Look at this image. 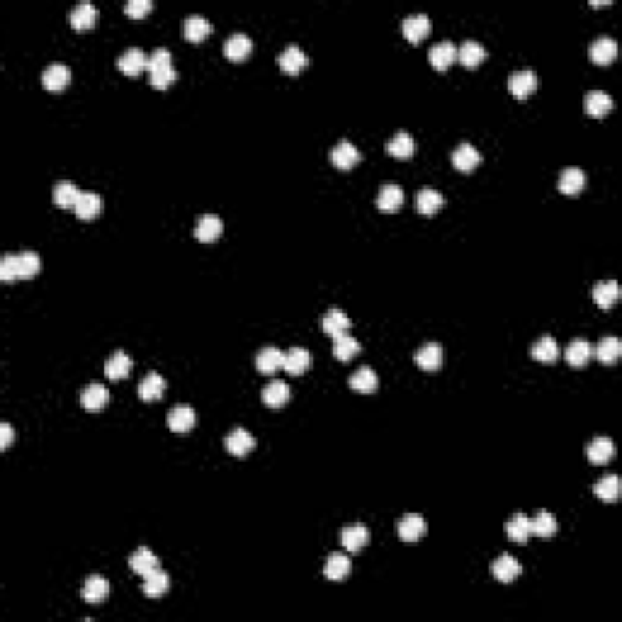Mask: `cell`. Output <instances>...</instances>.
I'll return each instance as SVG.
<instances>
[{"mask_svg":"<svg viewBox=\"0 0 622 622\" xmlns=\"http://www.w3.org/2000/svg\"><path fill=\"white\" fill-rule=\"evenodd\" d=\"M129 566H131V571H134V574L146 576V574H151L153 569H158V557L148 547H141V549H136V552L131 554Z\"/></svg>","mask_w":622,"mask_h":622,"instance_id":"8d00e7d4","label":"cell"},{"mask_svg":"<svg viewBox=\"0 0 622 622\" xmlns=\"http://www.w3.org/2000/svg\"><path fill=\"white\" fill-rule=\"evenodd\" d=\"M357 353H360V343H357L353 335L345 333V335H338V338H333V355H335V360L348 362V360H353Z\"/></svg>","mask_w":622,"mask_h":622,"instance_id":"c3c4849f","label":"cell"},{"mask_svg":"<svg viewBox=\"0 0 622 622\" xmlns=\"http://www.w3.org/2000/svg\"><path fill=\"white\" fill-rule=\"evenodd\" d=\"M428 59H431L433 68H438V71H448L450 66H453V64L457 61V47H455L453 42H440V44H436V47L431 49Z\"/></svg>","mask_w":622,"mask_h":622,"instance_id":"ffe728a7","label":"cell"},{"mask_svg":"<svg viewBox=\"0 0 622 622\" xmlns=\"http://www.w3.org/2000/svg\"><path fill=\"white\" fill-rule=\"evenodd\" d=\"M591 61L598 66H610L618 59V44H615L610 37H598L596 42L591 44Z\"/></svg>","mask_w":622,"mask_h":622,"instance_id":"7c38bea8","label":"cell"},{"mask_svg":"<svg viewBox=\"0 0 622 622\" xmlns=\"http://www.w3.org/2000/svg\"><path fill=\"white\" fill-rule=\"evenodd\" d=\"M168 588H170V576L161 569V566L144 576V593L148 598H161Z\"/></svg>","mask_w":622,"mask_h":622,"instance_id":"4dcf8cb0","label":"cell"},{"mask_svg":"<svg viewBox=\"0 0 622 622\" xmlns=\"http://www.w3.org/2000/svg\"><path fill=\"white\" fill-rule=\"evenodd\" d=\"M148 76H151V85L156 90H166L170 83L178 80V73H175L173 64H170V52L166 47L156 49L148 56Z\"/></svg>","mask_w":622,"mask_h":622,"instance_id":"7a4b0ae2","label":"cell"},{"mask_svg":"<svg viewBox=\"0 0 622 622\" xmlns=\"http://www.w3.org/2000/svg\"><path fill=\"white\" fill-rule=\"evenodd\" d=\"M367 542H370V530H367L365 525H350L340 532V544H343L350 554L360 552Z\"/></svg>","mask_w":622,"mask_h":622,"instance_id":"ac0fdd59","label":"cell"},{"mask_svg":"<svg viewBox=\"0 0 622 622\" xmlns=\"http://www.w3.org/2000/svg\"><path fill=\"white\" fill-rule=\"evenodd\" d=\"M311 365V355L309 350L304 348H292L287 355H285V372H289L292 377H299L309 370Z\"/></svg>","mask_w":622,"mask_h":622,"instance_id":"836d02e7","label":"cell"},{"mask_svg":"<svg viewBox=\"0 0 622 622\" xmlns=\"http://www.w3.org/2000/svg\"><path fill=\"white\" fill-rule=\"evenodd\" d=\"M622 355V343L618 338H603L596 348V357L603 365H615Z\"/></svg>","mask_w":622,"mask_h":622,"instance_id":"f907efd6","label":"cell"},{"mask_svg":"<svg viewBox=\"0 0 622 622\" xmlns=\"http://www.w3.org/2000/svg\"><path fill=\"white\" fill-rule=\"evenodd\" d=\"M163 392H166V379H163L161 374L151 372L141 379V384H139L141 401H156V399H161Z\"/></svg>","mask_w":622,"mask_h":622,"instance_id":"74e56055","label":"cell"},{"mask_svg":"<svg viewBox=\"0 0 622 622\" xmlns=\"http://www.w3.org/2000/svg\"><path fill=\"white\" fill-rule=\"evenodd\" d=\"M414 151H416V141H414V136L406 134V131H399V134L387 144V153L394 158H399V161H409V158L414 156Z\"/></svg>","mask_w":622,"mask_h":622,"instance_id":"4316f807","label":"cell"},{"mask_svg":"<svg viewBox=\"0 0 622 622\" xmlns=\"http://www.w3.org/2000/svg\"><path fill=\"white\" fill-rule=\"evenodd\" d=\"M222 231H224L222 219L214 217V214H207V217H202L200 224H197L195 236H197V241H202V244H212V241H217L219 236H222Z\"/></svg>","mask_w":622,"mask_h":622,"instance_id":"484cf974","label":"cell"},{"mask_svg":"<svg viewBox=\"0 0 622 622\" xmlns=\"http://www.w3.org/2000/svg\"><path fill=\"white\" fill-rule=\"evenodd\" d=\"M42 270V258L37 253H10L0 261V280H30Z\"/></svg>","mask_w":622,"mask_h":622,"instance_id":"6da1fadb","label":"cell"},{"mask_svg":"<svg viewBox=\"0 0 622 622\" xmlns=\"http://www.w3.org/2000/svg\"><path fill=\"white\" fill-rule=\"evenodd\" d=\"M615 455V445L610 438H596L591 445H588V460L593 462V465H605V462H610Z\"/></svg>","mask_w":622,"mask_h":622,"instance_id":"ee69618b","label":"cell"},{"mask_svg":"<svg viewBox=\"0 0 622 622\" xmlns=\"http://www.w3.org/2000/svg\"><path fill=\"white\" fill-rule=\"evenodd\" d=\"M253 52V42L246 35H231L227 42H224V54H227L229 61H244L249 59V54Z\"/></svg>","mask_w":622,"mask_h":622,"instance_id":"44dd1931","label":"cell"},{"mask_svg":"<svg viewBox=\"0 0 622 622\" xmlns=\"http://www.w3.org/2000/svg\"><path fill=\"white\" fill-rule=\"evenodd\" d=\"M491 574H494V579L501 581V583H510V581H515L522 574V566H520V561L515 557L503 554V557H498L491 564Z\"/></svg>","mask_w":622,"mask_h":622,"instance_id":"8992f818","label":"cell"},{"mask_svg":"<svg viewBox=\"0 0 622 622\" xmlns=\"http://www.w3.org/2000/svg\"><path fill=\"white\" fill-rule=\"evenodd\" d=\"M613 109V97L603 90H593L586 95V112L591 117H605Z\"/></svg>","mask_w":622,"mask_h":622,"instance_id":"b9f144b4","label":"cell"},{"mask_svg":"<svg viewBox=\"0 0 622 622\" xmlns=\"http://www.w3.org/2000/svg\"><path fill=\"white\" fill-rule=\"evenodd\" d=\"M440 207H443V195L438 190H433V187H423L416 195V209L423 217H433Z\"/></svg>","mask_w":622,"mask_h":622,"instance_id":"f546056e","label":"cell"},{"mask_svg":"<svg viewBox=\"0 0 622 622\" xmlns=\"http://www.w3.org/2000/svg\"><path fill=\"white\" fill-rule=\"evenodd\" d=\"M586 187V173L581 168H564L559 175V192L566 197H576Z\"/></svg>","mask_w":622,"mask_h":622,"instance_id":"8fae6325","label":"cell"},{"mask_svg":"<svg viewBox=\"0 0 622 622\" xmlns=\"http://www.w3.org/2000/svg\"><path fill=\"white\" fill-rule=\"evenodd\" d=\"M350 574V559L345 554L335 552L326 559V566H323V576L328 581H343L345 576Z\"/></svg>","mask_w":622,"mask_h":622,"instance_id":"60d3db41","label":"cell"},{"mask_svg":"<svg viewBox=\"0 0 622 622\" xmlns=\"http://www.w3.org/2000/svg\"><path fill=\"white\" fill-rule=\"evenodd\" d=\"M530 355L535 357L537 362H544V365H552V362L559 360V345L552 335H544L539 338L535 345L530 348Z\"/></svg>","mask_w":622,"mask_h":622,"instance_id":"83f0119b","label":"cell"},{"mask_svg":"<svg viewBox=\"0 0 622 622\" xmlns=\"http://www.w3.org/2000/svg\"><path fill=\"white\" fill-rule=\"evenodd\" d=\"M78 197H80V190L73 183H66V180H64V183L54 185V202H56L59 207L76 209V205H78Z\"/></svg>","mask_w":622,"mask_h":622,"instance_id":"bcb514c9","label":"cell"},{"mask_svg":"<svg viewBox=\"0 0 622 622\" xmlns=\"http://www.w3.org/2000/svg\"><path fill=\"white\" fill-rule=\"evenodd\" d=\"M289 396H292V392H289L287 384L280 382V379H273V382L263 389V404L270 406V409H280V406L287 404Z\"/></svg>","mask_w":622,"mask_h":622,"instance_id":"d4e9b609","label":"cell"},{"mask_svg":"<svg viewBox=\"0 0 622 622\" xmlns=\"http://www.w3.org/2000/svg\"><path fill=\"white\" fill-rule=\"evenodd\" d=\"M131 372V357L126 353H114L112 357L107 360V365H104V374H107V379H124L129 377Z\"/></svg>","mask_w":622,"mask_h":622,"instance_id":"f6af8a7d","label":"cell"},{"mask_svg":"<svg viewBox=\"0 0 622 622\" xmlns=\"http://www.w3.org/2000/svg\"><path fill=\"white\" fill-rule=\"evenodd\" d=\"M151 10H153V5L148 3V0H129V3H126V8H124V13L129 15L131 20H141V18H146Z\"/></svg>","mask_w":622,"mask_h":622,"instance_id":"816d5d0a","label":"cell"},{"mask_svg":"<svg viewBox=\"0 0 622 622\" xmlns=\"http://www.w3.org/2000/svg\"><path fill=\"white\" fill-rule=\"evenodd\" d=\"M331 163L338 170H350L360 163V151H357L350 141H340V144H335L331 151Z\"/></svg>","mask_w":622,"mask_h":622,"instance_id":"52a82bcc","label":"cell"},{"mask_svg":"<svg viewBox=\"0 0 622 622\" xmlns=\"http://www.w3.org/2000/svg\"><path fill=\"white\" fill-rule=\"evenodd\" d=\"M591 355H593V348L588 340H574V343L566 348V362H569L571 367H586Z\"/></svg>","mask_w":622,"mask_h":622,"instance_id":"7dc6e473","label":"cell"},{"mask_svg":"<svg viewBox=\"0 0 622 622\" xmlns=\"http://www.w3.org/2000/svg\"><path fill=\"white\" fill-rule=\"evenodd\" d=\"M479 163H482V153H479L472 144H460L455 148L453 166L457 170H462V173H470V170H474Z\"/></svg>","mask_w":622,"mask_h":622,"instance_id":"d6986e66","label":"cell"},{"mask_svg":"<svg viewBox=\"0 0 622 622\" xmlns=\"http://www.w3.org/2000/svg\"><path fill=\"white\" fill-rule=\"evenodd\" d=\"M256 367L261 374H268V377H273L275 372L285 370V353L277 348H263L261 353H258L256 357Z\"/></svg>","mask_w":622,"mask_h":622,"instance_id":"ba28073f","label":"cell"},{"mask_svg":"<svg viewBox=\"0 0 622 622\" xmlns=\"http://www.w3.org/2000/svg\"><path fill=\"white\" fill-rule=\"evenodd\" d=\"M107 401H109V392L102 384H88L83 394H80V404H83V409L90 411V414L102 411L104 406H107Z\"/></svg>","mask_w":622,"mask_h":622,"instance_id":"4fadbf2b","label":"cell"},{"mask_svg":"<svg viewBox=\"0 0 622 622\" xmlns=\"http://www.w3.org/2000/svg\"><path fill=\"white\" fill-rule=\"evenodd\" d=\"M508 90L510 95L518 97V100H525L527 95H532V92L537 90L535 71H518V73H513L508 78Z\"/></svg>","mask_w":622,"mask_h":622,"instance_id":"3957f363","label":"cell"},{"mask_svg":"<svg viewBox=\"0 0 622 622\" xmlns=\"http://www.w3.org/2000/svg\"><path fill=\"white\" fill-rule=\"evenodd\" d=\"M401 30H404V37L411 44H421L428 35H431L433 22L428 20L426 15H409V18L404 20V25H401Z\"/></svg>","mask_w":622,"mask_h":622,"instance_id":"277c9868","label":"cell"},{"mask_svg":"<svg viewBox=\"0 0 622 622\" xmlns=\"http://www.w3.org/2000/svg\"><path fill=\"white\" fill-rule=\"evenodd\" d=\"M224 445H227V453L229 455L246 457V455L251 453V450H256V438H253L251 433H246L244 428H239V431L231 433Z\"/></svg>","mask_w":622,"mask_h":622,"instance_id":"7402d4cb","label":"cell"},{"mask_svg":"<svg viewBox=\"0 0 622 622\" xmlns=\"http://www.w3.org/2000/svg\"><path fill=\"white\" fill-rule=\"evenodd\" d=\"M277 64H280V68H282L287 76H297L299 71H304L306 66H309V59H306V54L301 52L297 44H292V47H287L277 56Z\"/></svg>","mask_w":622,"mask_h":622,"instance_id":"5b68a950","label":"cell"},{"mask_svg":"<svg viewBox=\"0 0 622 622\" xmlns=\"http://www.w3.org/2000/svg\"><path fill=\"white\" fill-rule=\"evenodd\" d=\"M554 532H557V518L549 510H539L535 518H530V535L552 537Z\"/></svg>","mask_w":622,"mask_h":622,"instance_id":"7bdbcfd3","label":"cell"},{"mask_svg":"<svg viewBox=\"0 0 622 622\" xmlns=\"http://www.w3.org/2000/svg\"><path fill=\"white\" fill-rule=\"evenodd\" d=\"M620 299V285L615 280H605V282H598L593 287V301H596L601 309H613Z\"/></svg>","mask_w":622,"mask_h":622,"instance_id":"e0dca14e","label":"cell"},{"mask_svg":"<svg viewBox=\"0 0 622 622\" xmlns=\"http://www.w3.org/2000/svg\"><path fill=\"white\" fill-rule=\"evenodd\" d=\"M423 535H426V520L418 513H409L399 520V537L404 542H418Z\"/></svg>","mask_w":622,"mask_h":622,"instance_id":"2e32d148","label":"cell"},{"mask_svg":"<svg viewBox=\"0 0 622 622\" xmlns=\"http://www.w3.org/2000/svg\"><path fill=\"white\" fill-rule=\"evenodd\" d=\"M95 22H97V10L92 8L90 3H80L78 8H73V13H71V27L78 32L92 30Z\"/></svg>","mask_w":622,"mask_h":622,"instance_id":"ab89813d","label":"cell"},{"mask_svg":"<svg viewBox=\"0 0 622 622\" xmlns=\"http://www.w3.org/2000/svg\"><path fill=\"white\" fill-rule=\"evenodd\" d=\"M593 491H596V496L605 501V503H615V501L620 498V477L618 474L603 477L601 482L593 486Z\"/></svg>","mask_w":622,"mask_h":622,"instance_id":"681fc988","label":"cell"},{"mask_svg":"<svg viewBox=\"0 0 622 622\" xmlns=\"http://www.w3.org/2000/svg\"><path fill=\"white\" fill-rule=\"evenodd\" d=\"M209 32H212V27H209V22L202 18V15H190V18L185 20V25H183L185 40L192 42V44H200L202 40H207Z\"/></svg>","mask_w":622,"mask_h":622,"instance_id":"d6a6232c","label":"cell"},{"mask_svg":"<svg viewBox=\"0 0 622 622\" xmlns=\"http://www.w3.org/2000/svg\"><path fill=\"white\" fill-rule=\"evenodd\" d=\"M80 596H83V601L90 603V605L102 603L104 598L109 596L107 579H102V576H90V579L83 583V591H80Z\"/></svg>","mask_w":622,"mask_h":622,"instance_id":"cb8c5ba5","label":"cell"},{"mask_svg":"<svg viewBox=\"0 0 622 622\" xmlns=\"http://www.w3.org/2000/svg\"><path fill=\"white\" fill-rule=\"evenodd\" d=\"M68 80H71V71H68V66H64V64H52L42 73V85L52 92L64 90V88L68 85Z\"/></svg>","mask_w":622,"mask_h":622,"instance_id":"9a60e30c","label":"cell"},{"mask_svg":"<svg viewBox=\"0 0 622 622\" xmlns=\"http://www.w3.org/2000/svg\"><path fill=\"white\" fill-rule=\"evenodd\" d=\"M416 365L426 372H436L443 365V348L438 343H426L416 353Z\"/></svg>","mask_w":622,"mask_h":622,"instance_id":"603a6c76","label":"cell"},{"mask_svg":"<svg viewBox=\"0 0 622 622\" xmlns=\"http://www.w3.org/2000/svg\"><path fill=\"white\" fill-rule=\"evenodd\" d=\"M379 387V377L370 367H360L353 377H350V389L357 394H374Z\"/></svg>","mask_w":622,"mask_h":622,"instance_id":"1f68e13d","label":"cell"},{"mask_svg":"<svg viewBox=\"0 0 622 622\" xmlns=\"http://www.w3.org/2000/svg\"><path fill=\"white\" fill-rule=\"evenodd\" d=\"M486 59V49L482 47L479 42H465L460 49H457V61L467 68H477L479 64Z\"/></svg>","mask_w":622,"mask_h":622,"instance_id":"e575fe53","label":"cell"},{"mask_svg":"<svg viewBox=\"0 0 622 622\" xmlns=\"http://www.w3.org/2000/svg\"><path fill=\"white\" fill-rule=\"evenodd\" d=\"M117 66L124 76H139L148 68V56L141 49H126L122 56H119Z\"/></svg>","mask_w":622,"mask_h":622,"instance_id":"30bf717a","label":"cell"},{"mask_svg":"<svg viewBox=\"0 0 622 622\" xmlns=\"http://www.w3.org/2000/svg\"><path fill=\"white\" fill-rule=\"evenodd\" d=\"M195 423H197V414L185 404L175 406L168 414V428L173 433H190L192 428H195Z\"/></svg>","mask_w":622,"mask_h":622,"instance_id":"9c48e42d","label":"cell"},{"mask_svg":"<svg viewBox=\"0 0 622 622\" xmlns=\"http://www.w3.org/2000/svg\"><path fill=\"white\" fill-rule=\"evenodd\" d=\"M323 333L326 335H331V338H338V335H345L348 333V328H350V318L345 316L343 311L340 309H331L326 313V316H323Z\"/></svg>","mask_w":622,"mask_h":622,"instance_id":"f35d334b","label":"cell"},{"mask_svg":"<svg viewBox=\"0 0 622 622\" xmlns=\"http://www.w3.org/2000/svg\"><path fill=\"white\" fill-rule=\"evenodd\" d=\"M10 443H13V428H10V423H3L0 426V450H8Z\"/></svg>","mask_w":622,"mask_h":622,"instance_id":"f5cc1de1","label":"cell"},{"mask_svg":"<svg viewBox=\"0 0 622 622\" xmlns=\"http://www.w3.org/2000/svg\"><path fill=\"white\" fill-rule=\"evenodd\" d=\"M401 205H404V190H401L399 185H394V183H389V185H384L382 190H379V195H377V207L382 209V212H396V209H399Z\"/></svg>","mask_w":622,"mask_h":622,"instance_id":"f1b7e54d","label":"cell"},{"mask_svg":"<svg viewBox=\"0 0 622 622\" xmlns=\"http://www.w3.org/2000/svg\"><path fill=\"white\" fill-rule=\"evenodd\" d=\"M506 535H508V539H513V542L525 544L527 539L532 537L530 535V518H527L525 513H515L513 518L506 522Z\"/></svg>","mask_w":622,"mask_h":622,"instance_id":"d590c367","label":"cell"},{"mask_svg":"<svg viewBox=\"0 0 622 622\" xmlns=\"http://www.w3.org/2000/svg\"><path fill=\"white\" fill-rule=\"evenodd\" d=\"M76 217L83 219V222H90V219L100 217L102 212V197L97 192H80L78 205H76Z\"/></svg>","mask_w":622,"mask_h":622,"instance_id":"5bb4252c","label":"cell"}]
</instances>
